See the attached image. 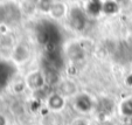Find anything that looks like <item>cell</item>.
<instances>
[{"label": "cell", "mask_w": 132, "mask_h": 125, "mask_svg": "<svg viewBox=\"0 0 132 125\" xmlns=\"http://www.w3.org/2000/svg\"><path fill=\"white\" fill-rule=\"evenodd\" d=\"M63 65H64V56L59 49V46L48 48L43 57V70L60 74Z\"/></svg>", "instance_id": "6da1fadb"}, {"label": "cell", "mask_w": 132, "mask_h": 125, "mask_svg": "<svg viewBox=\"0 0 132 125\" xmlns=\"http://www.w3.org/2000/svg\"><path fill=\"white\" fill-rule=\"evenodd\" d=\"M47 102H48V105H49L50 109L59 111V110H61V109H63L65 101H64V96L60 95V94H52Z\"/></svg>", "instance_id": "3957f363"}, {"label": "cell", "mask_w": 132, "mask_h": 125, "mask_svg": "<svg viewBox=\"0 0 132 125\" xmlns=\"http://www.w3.org/2000/svg\"><path fill=\"white\" fill-rule=\"evenodd\" d=\"M67 7L63 5L62 3H54L52 10H50V14L55 18V19H60L65 14Z\"/></svg>", "instance_id": "5b68a950"}, {"label": "cell", "mask_w": 132, "mask_h": 125, "mask_svg": "<svg viewBox=\"0 0 132 125\" xmlns=\"http://www.w3.org/2000/svg\"><path fill=\"white\" fill-rule=\"evenodd\" d=\"M70 21H71V25L74 28H77V29L83 28V26L85 25V18L83 15L82 11L80 10L72 11L71 15H70Z\"/></svg>", "instance_id": "277c9868"}, {"label": "cell", "mask_w": 132, "mask_h": 125, "mask_svg": "<svg viewBox=\"0 0 132 125\" xmlns=\"http://www.w3.org/2000/svg\"><path fill=\"white\" fill-rule=\"evenodd\" d=\"M120 109V113L125 116V117H132V99L127 98L124 99L119 105Z\"/></svg>", "instance_id": "8992f818"}, {"label": "cell", "mask_w": 132, "mask_h": 125, "mask_svg": "<svg viewBox=\"0 0 132 125\" xmlns=\"http://www.w3.org/2000/svg\"><path fill=\"white\" fill-rule=\"evenodd\" d=\"M76 125H87L85 123H78V124H76Z\"/></svg>", "instance_id": "52a82bcc"}, {"label": "cell", "mask_w": 132, "mask_h": 125, "mask_svg": "<svg viewBox=\"0 0 132 125\" xmlns=\"http://www.w3.org/2000/svg\"><path fill=\"white\" fill-rule=\"evenodd\" d=\"M74 104L76 109L82 111V112H88L95 106V102H94L92 97L87 94H81V95L76 96L74 99Z\"/></svg>", "instance_id": "7a4b0ae2"}]
</instances>
